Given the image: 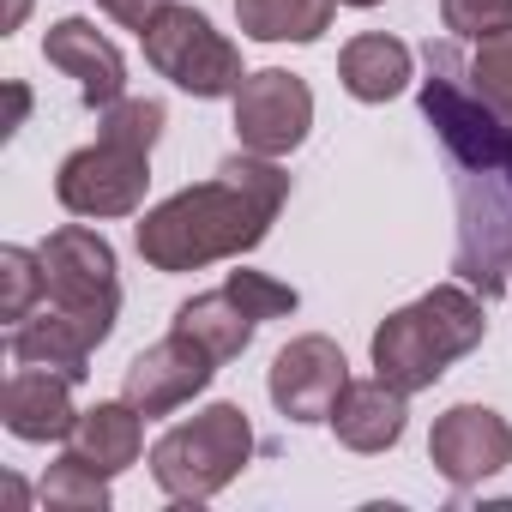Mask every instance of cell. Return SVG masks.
<instances>
[{"label": "cell", "instance_id": "7402d4cb", "mask_svg": "<svg viewBox=\"0 0 512 512\" xmlns=\"http://www.w3.org/2000/svg\"><path fill=\"white\" fill-rule=\"evenodd\" d=\"M163 121H169V109L157 97H121V103L97 109V127L109 139H121V145H139V151H151L163 139Z\"/></svg>", "mask_w": 512, "mask_h": 512}, {"label": "cell", "instance_id": "8992f818", "mask_svg": "<svg viewBox=\"0 0 512 512\" xmlns=\"http://www.w3.org/2000/svg\"><path fill=\"white\" fill-rule=\"evenodd\" d=\"M296 308H302V296L290 284H278L266 272H229L217 290H205V296L175 308V332L199 338L217 362H235L266 320H284Z\"/></svg>", "mask_w": 512, "mask_h": 512}, {"label": "cell", "instance_id": "3957f363", "mask_svg": "<svg viewBox=\"0 0 512 512\" xmlns=\"http://www.w3.org/2000/svg\"><path fill=\"white\" fill-rule=\"evenodd\" d=\"M253 458V422L241 404H205L199 416L175 422L151 446V482L169 500H211L223 494Z\"/></svg>", "mask_w": 512, "mask_h": 512}, {"label": "cell", "instance_id": "44dd1931", "mask_svg": "<svg viewBox=\"0 0 512 512\" xmlns=\"http://www.w3.org/2000/svg\"><path fill=\"white\" fill-rule=\"evenodd\" d=\"M37 296H49V278H43V253L31 247H0V320H31L37 314Z\"/></svg>", "mask_w": 512, "mask_h": 512}, {"label": "cell", "instance_id": "8fae6325", "mask_svg": "<svg viewBox=\"0 0 512 512\" xmlns=\"http://www.w3.org/2000/svg\"><path fill=\"white\" fill-rule=\"evenodd\" d=\"M428 464L452 488H476V482H488L512 464V422L488 404H452L446 416H434Z\"/></svg>", "mask_w": 512, "mask_h": 512}, {"label": "cell", "instance_id": "ba28073f", "mask_svg": "<svg viewBox=\"0 0 512 512\" xmlns=\"http://www.w3.org/2000/svg\"><path fill=\"white\" fill-rule=\"evenodd\" d=\"M229 103H235L241 151H260V157H290L314 127V91H308V79H296L284 67L247 73Z\"/></svg>", "mask_w": 512, "mask_h": 512}, {"label": "cell", "instance_id": "2e32d148", "mask_svg": "<svg viewBox=\"0 0 512 512\" xmlns=\"http://www.w3.org/2000/svg\"><path fill=\"white\" fill-rule=\"evenodd\" d=\"M91 350H97V338H91L73 314H61L55 302H49L43 314H31V320L13 326V362L55 368V374H67V380H79V386H85V374H91Z\"/></svg>", "mask_w": 512, "mask_h": 512}, {"label": "cell", "instance_id": "9a60e30c", "mask_svg": "<svg viewBox=\"0 0 512 512\" xmlns=\"http://www.w3.org/2000/svg\"><path fill=\"white\" fill-rule=\"evenodd\" d=\"M338 79H344V91L356 103H392L416 79V55H410V43H398L386 31H368V37H350L344 43Z\"/></svg>", "mask_w": 512, "mask_h": 512}, {"label": "cell", "instance_id": "d4e9b609", "mask_svg": "<svg viewBox=\"0 0 512 512\" xmlns=\"http://www.w3.org/2000/svg\"><path fill=\"white\" fill-rule=\"evenodd\" d=\"M7 97H13V121L0 127V133H19V127H25V115H31V91H25V85H7Z\"/></svg>", "mask_w": 512, "mask_h": 512}, {"label": "cell", "instance_id": "e0dca14e", "mask_svg": "<svg viewBox=\"0 0 512 512\" xmlns=\"http://www.w3.org/2000/svg\"><path fill=\"white\" fill-rule=\"evenodd\" d=\"M73 446H79L103 476H121V470H133L139 452H145V422H139V410H133L127 398L91 404V410L79 416V428H73Z\"/></svg>", "mask_w": 512, "mask_h": 512}, {"label": "cell", "instance_id": "30bf717a", "mask_svg": "<svg viewBox=\"0 0 512 512\" xmlns=\"http://www.w3.org/2000/svg\"><path fill=\"white\" fill-rule=\"evenodd\" d=\"M344 386H350V362L326 332L290 338L272 356V374H266V392H272L278 416H290V422H326Z\"/></svg>", "mask_w": 512, "mask_h": 512}, {"label": "cell", "instance_id": "9c48e42d", "mask_svg": "<svg viewBox=\"0 0 512 512\" xmlns=\"http://www.w3.org/2000/svg\"><path fill=\"white\" fill-rule=\"evenodd\" d=\"M217 368H223V362H217L199 338H187V332L169 326V338H157L151 350H139V356L127 362L121 398H127L139 416H169V410H181L187 398H199V392L217 380Z\"/></svg>", "mask_w": 512, "mask_h": 512}, {"label": "cell", "instance_id": "7c38bea8", "mask_svg": "<svg viewBox=\"0 0 512 512\" xmlns=\"http://www.w3.org/2000/svg\"><path fill=\"white\" fill-rule=\"evenodd\" d=\"M73 386H79V380H67V374H55V368L19 362V368L7 374V386H0V422H7V434H13V440H31V446L73 440V428H79V416H85V410H73Z\"/></svg>", "mask_w": 512, "mask_h": 512}, {"label": "cell", "instance_id": "4fadbf2b", "mask_svg": "<svg viewBox=\"0 0 512 512\" xmlns=\"http://www.w3.org/2000/svg\"><path fill=\"white\" fill-rule=\"evenodd\" d=\"M43 61L61 67L73 85H79V103L85 109H109L127 97V61L121 49L91 25V19H61L43 31Z\"/></svg>", "mask_w": 512, "mask_h": 512}, {"label": "cell", "instance_id": "d6986e66", "mask_svg": "<svg viewBox=\"0 0 512 512\" xmlns=\"http://www.w3.org/2000/svg\"><path fill=\"white\" fill-rule=\"evenodd\" d=\"M43 506H55V512H103L109 506V476L73 446L43 470Z\"/></svg>", "mask_w": 512, "mask_h": 512}, {"label": "cell", "instance_id": "6da1fadb", "mask_svg": "<svg viewBox=\"0 0 512 512\" xmlns=\"http://www.w3.org/2000/svg\"><path fill=\"white\" fill-rule=\"evenodd\" d=\"M284 199H290V175L278 169V157L235 151L217 163L211 181L181 187L139 217L133 229L139 260L151 272H205L217 260H241L272 235Z\"/></svg>", "mask_w": 512, "mask_h": 512}, {"label": "cell", "instance_id": "ac0fdd59", "mask_svg": "<svg viewBox=\"0 0 512 512\" xmlns=\"http://www.w3.org/2000/svg\"><path fill=\"white\" fill-rule=\"evenodd\" d=\"M338 0H235V25L253 43H320Z\"/></svg>", "mask_w": 512, "mask_h": 512}, {"label": "cell", "instance_id": "7a4b0ae2", "mask_svg": "<svg viewBox=\"0 0 512 512\" xmlns=\"http://www.w3.org/2000/svg\"><path fill=\"white\" fill-rule=\"evenodd\" d=\"M488 332L482 296L458 278V284H434L428 296H416L410 308L386 314L374 326V374L392 380L398 392H428L452 362H464Z\"/></svg>", "mask_w": 512, "mask_h": 512}, {"label": "cell", "instance_id": "4316f807", "mask_svg": "<svg viewBox=\"0 0 512 512\" xmlns=\"http://www.w3.org/2000/svg\"><path fill=\"white\" fill-rule=\"evenodd\" d=\"M338 7H380V0H338Z\"/></svg>", "mask_w": 512, "mask_h": 512}, {"label": "cell", "instance_id": "cb8c5ba5", "mask_svg": "<svg viewBox=\"0 0 512 512\" xmlns=\"http://www.w3.org/2000/svg\"><path fill=\"white\" fill-rule=\"evenodd\" d=\"M97 7H103L115 25H127V31H145V25L169 7V0H97Z\"/></svg>", "mask_w": 512, "mask_h": 512}, {"label": "cell", "instance_id": "5bb4252c", "mask_svg": "<svg viewBox=\"0 0 512 512\" xmlns=\"http://www.w3.org/2000/svg\"><path fill=\"white\" fill-rule=\"evenodd\" d=\"M332 434H338V446H350V452H392L398 440H404V428H410V392H398L392 380H350L344 392H338V404H332Z\"/></svg>", "mask_w": 512, "mask_h": 512}, {"label": "cell", "instance_id": "ffe728a7", "mask_svg": "<svg viewBox=\"0 0 512 512\" xmlns=\"http://www.w3.org/2000/svg\"><path fill=\"white\" fill-rule=\"evenodd\" d=\"M464 79H470V91L512 127V25L476 37V49H470V61H464Z\"/></svg>", "mask_w": 512, "mask_h": 512}, {"label": "cell", "instance_id": "603a6c76", "mask_svg": "<svg viewBox=\"0 0 512 512\" xmlns=\"http://www.w3.org/2000/svg\"><path fill=\"white\" fill-rule=\"evenodd\" d=\"M440 25L458 43H476L500 25H512V0H440Z\"/></svg>", "mask_w": 512, "mask_h": 512}, {"label": "cell", "instance_id": "5b68a950", "mask_svg": "<svg viewBox=\"0 0 512 512\" xmlns=\"http://www.w3.org/2000/svg\"><path fill=\"white\" fill-rule=\"evenodd\" d=\"M43 278H49V302L61 314H73L97 344L115 332L121 314V278H115V247L85 229V223H61L43 247Z\"/></svg>", "mask_w": 512, "mask_h": 512}, {"label": "cell", "instance_id": "52a82bcc", "mask_svg": "<svg viewBox=\"0 0 512 512\" xmlns=\"http://www.w3.org/2000/svg\"><path fill=\"white\" fill-rule=\"evenodd\" d=\"M145 187H151V151L121 145L109 133H97V145H79L55 175V199L73 217H91V223L133 217L145 205Z\"/></svg>", "mask_w": 512, "mask_h": 512}, {"label": "cell", "instance_id": "484cf974", "mask_svg": "<svg viewBox=\"0 0 512 512\" xmlns=\"http://www.w3.org/2000/svg\"><path fill=\"white\" fill-rule=\"evenodd\" d=\"M25 13H31V0H7V19H0V31H19Z\"/></svg>", "mask_w": 512, "mask_h": 512}, {"label": "cell", "instance_id": "277c9868", "mask_svg": "<svg viewBox=\"0 0 512 512\" xmlns=\"http://www.w3.org/2000/svg\"><path fill=\"white\" fill-rule=\"evenodd\" d=\"M145 43V61L187 97L211 103V97H235L241 91V49L199 13V7H181V0H169V7L139 31Z\"/></svg>", "mask_w": 512, "mask_h": 512}]
</instances>
